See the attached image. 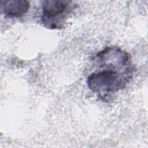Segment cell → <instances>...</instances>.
<instances>
[{
	"instance_id": "1",
	"label": "cell",
	"mask_w": 148,
	"mask_h": 148,
	"mask_svg": "<svg viewBox=\"0 0 148 148\" xmlns=\"http://www.w3.org/2000/svg\"><path fill=\"white\" fill-rule=\"evenodd\" d=\"M94 71L88 74L89 89L103 101L123 90L136 71L130 53L118 46H107L92 57Z\"/></svg>"
},
{
	"instance_id": "2",
	"label": "cell",
	"mask_w": 148,
	"mask_h": 148,
	"mask_svg": "<svg viewBox=\"0 0 148 148\" xmlns=\"http://www.w3.org/2000/svg\"><path fill=\"white\" fill-rule=\"evenodd\" d=\"M76 8L72 1L47 0L43 1L40 17L43 25L50 29H61Z\"/></svg>"
},
{
	"instance_id": "3",
	"label": "cell",
	"mask_w": 148,
	"mask_h": 148,
	"mask_svg": "<svg viewBox=\"0 0 148 148\" xmlns=\"http://www.w3.org/2000/svg\"><path fill=\"white\" fill-rule=\"evenodd\" d=\"M2 12L9 17L20 18L25 14L29 8V2L25 0L1 1Z\"/></svg>"
}]
</instances>
